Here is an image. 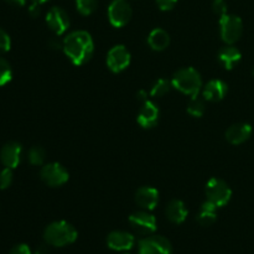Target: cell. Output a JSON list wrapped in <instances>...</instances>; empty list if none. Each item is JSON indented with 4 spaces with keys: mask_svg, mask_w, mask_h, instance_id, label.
Returning <instances> with one entry per match:
<instances>
[{
    "mask_svg": "<svg viewBox=\"0 0 254 254\" xmlns=\"http://www.w3.org/2000/svg\"><path fill=\"white\" fill-rule=\"evenodd\" d=\"M169 89H170V82L165 78H160L151 87L150 94L153 97H163L168 93Z\"/></svg>",
    "mask_w": 254,
    "mask_h": 254,
    "instance_id": "484cf974",
    "label": "cell"
},
{
    "mask_svg": "<svg viewBox=\"0 0 254 254\" xmlns=\"http://www.w3.org/2000/svg\"><path fill=\"white\" fill-rule=\"evenodd\" d=\"M130 64V54L123 45H117L111 51L108 52L107 56V64L112 72H122L126 69Z\"/></svg>",
    "mask_w": 254,
    "mask_h": 254,
    "instance_id": "30bf717a",
    "label": "cell"
},
{
    "mask_svg": "<svg viewBox=\"0 0 254 254\" xmlns=\"http://www.w3.org/2000/svg\"><path fill=\"white\" fill-rule=\"evenodd\" d=\"M27 159L31 165H42L46 159V153L41 146H32L27 154Z\"/></svg>",
    "mask_w": 254,
    "mask_h": 254,
    "instance_id": "603a6c76",
    "label": "cell"
},
{
    "mask_svg": "<svg viewBox=\"0 0 254 254\" xmlns=\"http://www.w3.org/2000/svg\"><path fill=\"white\" fill-rule=\"evenodd\" d=\"M12 169L5 168L0 171V189L5 190L9 188L12 183Z\"/></svg>",
    "mask_w": 254,
    "mask_h": 254,
    "instance_id": "4316f807",
    "label": "cell"
},
{
    "mask_svg": "<svg viewBox=\"0 0 254 254\" xmlns=\"http://www.w3.org/2000/svg\"><path fill=\"white\" fill-rule=\"evenodd\" d=\"M166 217L170 220V222L176 223V225H180V223L185 222L186 217H188V210H186L183 201H170L168 207H166Z\"/></svg>",
    "mask_w": 254,
    "mask_h": 254,
    "instance_id": "ac0fdd59",
    "label": "cell"
},
{
    "mask_svg": "<svg viewBox=\"0 0 254 254\" xmlns=\"http://www.w3.org/2000/svg\"><path fill=\"white\" fill-rule=\"evenodd\" d=\"M5 1H6L9 5H11V6H15V7H21L26 4V0H5Z\"/></svg>",
    "mask_w": 254,
    "mask_h": 254,
    "instance_id": "d6a6232c",
    "label": "cell"
},
{
    "mask_svg": "<svg viewBox=\"0 0 254 254\" xmlns=\"http://www.w3.org/2000/svg\"><path fill=\"white\" fill-rule=\"evenodd\" d=\"M62 49L72 64L82 66L93 56L94 44L92 36L87 31H73L64 37Z\"/></svg>",
    "mask_w": 254,
    "mask_h": 254,
    "instance_id": "6da1fadb",
    "label": "cell"
},
{
    "mask_svg": "<svg viewBox=\"0 0 254 254\" xmlns=\"http://www.w3.org/2000/svg\"><path fill=\"white\" fill-rule=\"evenodd\" d=\"M171 84L184 94H188V96H191V98H193L198 96V92L202 87V79L195 68L186 67V68L179 69L174 74Z\"/></svg>",
    "mask_w": 254,
    "mask_h": 254,
    "instance_id": "3957f363",
    "label": "cell"
},
{
    "mask_svg": "<svg viewBox=\"0 0 254 254\" xmlns=\"http://www.w3.org/2000/svg\"><path fill=\"white\" fill-rule=\"evenodd\" d=\"M159 121V108L150 101L144 102L140 112L138 114V123L143 128H153L158 124Z\"/></svg>",
    "mask_w": 254,
    "mask_h": 254,
    "instance_id": "5bb4252c",
    "label": "cell"
},
{
    "mask_svg": "<svg viewBox=\"0 0 254 254\" xmlns=\"http://www.w3.org/2000/svg\"><path fill=\"white\" fill-rule=\"evenodd\" d=\"M206 111V106H205V101L197 97H193L191 98L190 103H189L188 107V112L189 114H191L192 117H202L203 113Z\"/></svg>",
    "mask_w": 254,
    "mask_h": 254,
    "instance_id": "7402d4cb",
    "label": "cell"
},
{
    "mask_svg": "<svg viewBox=\"0 0 254 254\" xmlns=\"http://www.w3.org/2000/svg\"><path fill=\"white\" fill-rule=\"evenodd\" d=\"M131 227L139 235L149 236L156 231V218L146 211H139L129 217Z\"/></svg>",
    "mask_w": 254,
    "mask_h": 254,
    "instance_id": "9c48e42d",
    "label": "cell"
},
{
    "mask_svg": "<svg viewBox=\"0 0 254 254\" xmlns=\"http://www.w3.org/2000/svg\"><path fill=\"white\" fill-rule=\"evenodd\" d=\"M216 211H217V207H216L213 203H211L210 201L203 202L202 206H201L200 213H198L197 216L198 223H200L201 226H205V227L215 223L216 218H217V213H216Z\"/></svg>",
    "mask_w": 254,
    "mask_h": 254,
    "instance_id": "44dd1931",
    "label": "cell"
},
{
    "mask_svg": "<svg viewBox=\"0 0 254 254\" xmlns=\"http://www.w3.org/2000/svg\"><path fill=\"white\" fill-rule=\"evenodd\" d=\"M139 254H173V246L163 236H148L139 242Z\"/></svg>",
    "mask_w": 254,
    "mask_h": 254,
    "instance_id": "8992f818",
    "label": "cell"
},
{
    "mask_svg": "<svg viewBox=\"0 0 254 254\" xmlns=\"http://www.w3.org/2000/svg\"><path fill=\"white\" fill-rule=\"evenodd\" d=\"M32 1L34 2H37V4H44V2H46V1H49V0H32Z\"/></svg>",
    "mask_w": 254,
    "mask_h": 254,
    "instance_id": "8d00e7d4",
    "label": "cell"
},
{
    "mask_svg": "<svg viewBox=\"0 0 254 254\" xmlns=\"http://www.w3.org/2000/svg\"><path fill=\"white\" fill-rule=\"evenodd\" d=\"M9 254H32V252L29 246L21 243V245H16L15 247H12Z\"/></svg>",
    "mask_w": 254,
    "mask_h": 254,
    "instance_id": "f546056e",
    "label": "cell"
},
{
    "mask_svg": "<svg viewBox=\"0 0 254 254\" xmlns=\"http://www.w3.org/2000/svg\"><path fill=\"white\" fill-rule=\"evenodd\" d=\"M77 10L82 15H91L98 6V0H76Z\"/></svg>",
    "mask_w": 254,
    "mask_h": 254,
    "instance_id": "cb8c5ba5",
    "label": "cell"
},
{
    "mask_svg": "<svg viewBox=\"0 0 254 254\" xmlns=\"http://www.w3.org/2000/svg\"><path fill=\"white\" fill-rule=\"evenodd\" d=\"M221 36L222 40L228 45L235 44L238 41L243 32V22L241 17L236 15H223L220 19Z\"/></svg>",
    "mask_w": 254,
    "mask_h": 254,
    "instance_id": "5b68a950",
    "label": "cell"
},
{
    "mask_svg": "<svg viewBox=\"0 0 254 254\" xmlns=\"http://www.w3.org/2000/svg\"><path fill=\"white\" fill-rule=\"evenodd\" d=\"M131 7L127 0H113L108 7V17L114 27H123L130 20Z\"/></svg>",
    "mask_w": 254,
    "mask_h": 254,
    "instance_id": "52a82bcc",
    "label": "cell"
},
{
    "mask_svg": "<svg viewBox=\"0 0 254 254\" xmlns=\"http://www.w3.org/2000/svg\"><path fill=\"white\" fill-rule=\"evenodd\" d=\"M178 0H156V4L164 11H168V10H171L176 5Z\"/></svg>",
    "mask_w": 254,
    "mask_h": 254,
    "instance_id": "4dcf8cb0",
    "label": "cell"
},
{
    "mask_svg": "<svg viewBox=\"0 0 254 254\" xmlns=\"http://www.w3.org/2000/svg\"><path fill=\"white\" fill-rule=\"evenodd\" d=\"M12 78V69L9 62L0 57V86H5Z\"/></svg>",
    "mask_w": 254,
    "mask_h": 254,
    "instance_id": "d4e9b609",
    "label": "cell"
},
{
    "mask_svg": "<svg viewBox=\"0 0 254 254\" xmlns=\"http://www.w3.org/2000/svg\"><path fill=\"white\" fill-rule=\"evenodd\" d=\"M136 97H138L139 101H144V102L148 101V99H146V97H148V94H146L145 91H139L138 94H136Z\"/></svg>",
    "mask_w": 254,
    "mask_h": 254,
    "instance_id": "e575fe53",
    "label": "cell"
},
{
    "mask_svg": "<svg viewBox=\"0 0 254 254\" xmlns=\"http://www.w3.org/2000/svg\"><path fill=\"white\" fill-rule=\"evenodd\" d=\"M241 57L240 50L233 46H226L218 52V59L227 69H232L241 61Z\"/></svg>",
    "mask_w": 254,
    "mask_h": 254,
    "instance_id": "d6986e66",
    "label": "cell"
},
{
    "mask_svg": "<svg viewBox=\"0 0 254 254\" xmlns=\"http://www.w3.org/2000/svg\"><path fill=\"white\" fill-rule=\"evenodd\" d=\"M21 145L16 141H10L5 144L0 150V160L5 168L15 169L21 160Z\"/></svg>",
    "mask_w": 254,
    "mask_h": 254,
    "instance_id": "4fadbf2b",
    "label": "cell"
},
{
    "mask_svg": "<svg viewBox=\"0 0 254 254\" xmlns=\"http://www.w3.org/2000/svg\"><path fill=\"white\" fill-rule=\"evenodd\" d=\"M76 228L66 221H56L45 228L44 240L46 245L54 247H64L72 245L77 240Z\"/></svg>",
    "mask_w": 254,
    "mask_h": 254,
    "instance_id": "7a4b0ae2",
    "label": "cell"
},
{
    "mask_svg": "<svg viewBox=\"0 0 254 254\" xmlns=\"http://www.w3.org/2000/svg\"><path fill=\"white\" fill-rule=\"evenodd\" d=\"M134 245H135L134 236L126 231H113L107 237V246L111 250L118 251V252L131 250Z\"/></svg>",
    "mask_w": 254,
    "mask_h": 254,
    "instance_id": "7c38bea8",
    "label": "cell"
},
{
    "mask_svg": "<svg viewBox=\"0 0 254 254\" xmlns=\"http://www.w3.org/2000/svg\"><path fill=\"white\" fill-rule=\"evenodd\" d=\"M10 46H11V40H10V36L7 35L6 31L0 29V54H4V52L9 51Z\"/></svg>",
    "mask_w": 254,
    "mask_h": 254,
    "instance_id": "83f0119b",
    "label": "cell"
},
{
    "mask_svg": "<svg viewBox=\"0 0 254 254\" xmlns=\"http://www.w3.org/2000/svg\"><path fill=\"white\" fill-rule=\"evenodd\" d=\"M252 134V127L247 123H238L233 124L232 127L227 129L226 131V139L233 145H240L248 140Z\"/></svg>",
    "mask_w": 254,
    "mask_h": 254,
    "instance_id": "2e32d148",
    "label": "cell"
},
{
    "mask_svg": "<svg viewBox=\"0 0 254 254\" xmlns=\"http://www.w3.org/2000/svg\"><path fill=\"white\" fill-rule=\"evenodd\" d=\"M149 45L155 51H163L170 44V37L169 34L163 29H155L150 32L148 39Z\"/></svg>",
    "mask_w": 254,
    "mask_h": 254,
    "instance_id": "ffe728a7",
    "label": "cell"
},
{
    "mask_svg": "<svg viewBox=\"0 0 254 254\" xmlns=\"http://www.w3.org/2000/svg\"><path fill=\"white\" fill-rule=\"evenodd\" d=\"M228 91L227 83L221 79H212L203 88V98L210 102H218L223 99Z\"/></svg>",
    "mask_w": 254,
    "mask_h": 254,
    "instance_id": "e0dca14e",
    "label": "cell"
},
{
    "mask_svg": "<svg viewBox=\"0 0 254 254\" xmlns=\"http://www.w3.org/2000/svg\"><path fill=\"white\" fill-rule=\"evenodd\" d=\"M135 201L141 208L144 210L151 211L155 208V206L159 202V192L156 189L149 188V186H144L136 191Z\"/></svg>",
    "mask_w": 254,
    "mask_h": 254,
    "instance_id": "9a60e30c",
    "label": "cell"
},
{
    "mask_svg": "<svg viewBox=\"0 0 254 254\" xmlns=\"http://www.w3.org/2000/svg\"><path fill=\"white\" fill-rule=\"evenodd\" d=\"M34 254H49V248L46 245H41L36 248Z\"/></svg>",
    "mask_w": 254,
    "mask_h": 254,
    "instance_id": "836d02e7",
    "label": "cell"
},
{
    "mask_svg": "<svg viewBox=\"0 0 254 254\" xmlns=\"http://www.w3.org/2000/svg\"><path fill=\"white\" fill-rule=\"evenodd\" d=\"M253 74H254V71H253Z\"/></svg>",
    "mask_w": 254,
    "mask_h": 254,
    "instance_id": "74e56055",
    "label": "cell"
},
{
    "mask_svg": "<svg viewBox=\"0 0 254 254\" xmlns=\"http://www.w3.org/2000/svg\"><path fill=\"white\" fill-rule=\"evenodd\" d=\"M49 45L52 47V49H60V47H61V42L56 39L51 40V41L49 42Z\"/></svg>",
    "mask_w": 254,
    "mask_h": 254,
    "instance_id": "d590c367",
    "label": "cell"
},
{
    "mask_svg": "<svg viewBox=\"0 0 254 254\" xmlns=\"http://www.w3.org/2000/svg\"><path fill=\"white\" fill-rule=\"evenodd\" d=\"M206 196H207V201H210L218 208L230 202L232 190L223 180L213 178L210 179L206 185Z\"/></svg>",
    "mask_w": 254,
    "mask_h": 254,
    "instance_id": "277c9868",
    "label": "cell"
},
{
    "mask_svg": "<svg viewBox=\"0 0 254 254\" xmlns=\"http://www.w3.org/2000/svg\"><path fill=\"white\" fill-rule=\"evenodd\" d=\"M213 12L220 16H223V15L227 14V4H226L225 0H215L212 4Z\"/></svg>",
    "mask_w": 254,
    "mask_h": 254,
    "instance_id": "f1b7e54d",
    "label": "cell"
},
{
    "mask_svg": "<svg viewBox=\"0 0 254 254\" xmlns=\"http://www.w3.org/2000/svg\"><path fill=\"white\" fill-rule=\"evenodd\" d=\"M46 22L49 25L50 29L60 36V35L64 34L67 29L69 27V17L67 12L61 7H52L46 15Z\"/></svg>",
    "mask_w": 254,
    "mask_h": 254,
    "instance_id": "8fae6325",
    "label": "cell"
},
{
    "mask_svg": "<svg viewBox=\"0 0 254 254\" xmlns=\"http://www.w3.org/2000/svg\"><path fill=\"white\" fill-rule=\"evenodd\" d=\"M41 175L42 181H44L46 185L52 186V188H56V186H61L64 184H66L68 181V171L59 163H51L45 165L41 169Z\"/></svg>",
    "mask_w": 254,
    "mask_h": 254,
    "instance_id": "ba28073f",
    "label": "cell"
},
{
    "mask_svg": "<svg viewBox=\"0 0 254 254\" xmlns=\"http://www.w3.org/2000/svg\"><path fill=\"white\" fill-rule=\"evenodd\" d=\"M29 14L31 15L32 17L39 16L40 15V4L32 1V4L30 5V7H29Z\"/></svg>",
    "mask_w": 254,
    "mask_h": 254,
    "instance_id": "1f68e13d",
    "label": "cell"
}]
</instances>
